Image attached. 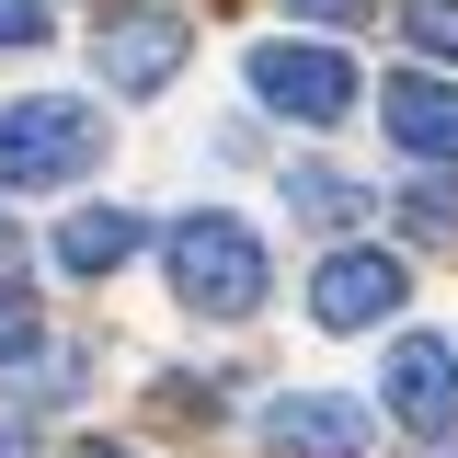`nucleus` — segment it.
Here are the masks:
<instances>
[{
	"mask_svg": "<svg viewBox=\"0 0 458 458\" xmlns=\"http://www.w3.org/2000/svg\"><path fill=\"white\" fill-rule=\"evenodd\" d=\"M161 276L183 310H207V321H241L252 298H264V241L241 218H218V207H183V218L161 229Z\"/></svg>",
	"mask_w": 458,
	"mask_h": 458,
	"instance_id": "nucleus-1",
	"label": "nucleus"
},
{
	"mask_svg": "<svg viewBox=\"0 0 458 458\" xmlns=\"http://www.w3.org/2000/svg\"><path fill=\"white\" fill-rule=\"evenodd\" d=\"M104 161V114L57 104V92H23L0 104V183H69V172Z\"/></svg>",
	"mask_w": 458,
	"mask_h": 458,
	"instance_id": "nucleus-2",
	"label": "nucleus"
},
{
	"mask_svg": "<svg viewBox=\"0 0 458 458\" xmlns=\"http://www.w3.org/2000/svg\"><path fill=\"white\" fill-rule=\"evenodd\" d=\"M241 81H252V104L298 114V126H333V114H355V92H367L344 47H298V35L252 47V57H241Z\"/></svg>",
	"mask_w": 458,
	"mask_h": 458,
	"instance_id": "nucleus-3",
	"label": "nucleus"
},
{
	"mask_svg": "<svg viewBox=\"0 0 458 458\" xmlns=\"http://www.w3.org/2000/svg\"><path fill=\"white\" fill-rule=\"evenodd\" d=\"M264 447L276 458H367L378 447V412L344 390H286L276 412H264Z\"/></svg>",
	"mask_w": 458,
	"mask_h": 458,
	"instance_id": "nucleus-4",
	"label": "nucleus"
},
{
	"mask_svg": "<svg viewBox=\"0 0 458 458\" xmlns=\"http://www.w3.org/2000/svg\"><path fill=\"white\" fill-rule=\"evenodd\" d=\"M183 47H195V35H183L172 12H104V23H92V69H104L114 92H161L172 69H183Z\"/></svg>",
	"mask_w": 458,
	"mask_h": 458,
	"instance_id": "nucleus-5",
	"label": "nucleus"
},
{
	"mask_svg": "<svg viewBox=\"0 0 458 458\" xmlns=\"http://www.w3.org/2000/svg\"><path fill=\"white\" fill-rule=\"evenodd\" d=\"M401 264L390 252H333V264H321V286H310V321H321V333H378V321H390L401 310Z\"/></svg>",
	"mask_w": 458,
	"mask_h": 458,
	"instance_id": "nucleus-6",
	"label": "nucleus"
},
{
	"mask_svg": "<svg viewBox=\"0 0 458 458\" xmlns=\"http://www.w3.org/2000/svg\"><path fill=\"white\" fill-rule=\"evenodd\" d=\"M378 390H390V412L412 424V436H447V424H458V344L401 333V344H390V378H378Z\"/></svg>",
	"mask_w": 458,
	"mask_h": 458,
	"instance_id": "nucleus-7",
	"label": "nucleus"
},
{
	"mask_svg": "<svg viewBox=\"0 0 458 458\" xmlns=\"http://www.w3.org/2000/svg\"><path fill=\"white\" fill-rule=\"evenodd\" d=\"M378 114H390V138L412 149V161H458V81H436V69H401L390 92H378Z\"/></svg>",
	"mask_w": 458,
	"mask_h": 458,
	"instance_id": "nucleus-8",
	"label": "nucleus"
},
{
	"mask_svg": "<svg viewBox=\"0 0 458 458\" xmlns=\"http://www.w3.org/2000/svg\"><path fill=\"white\" fill-rule=\"evenodd\" d=\"M138 241H149V229L126 218V207H81V218H57V264H69V276H114Z\"/></svg>",
	"mask_w": 458,
	"mask_h": 458,
	"instance_id": "nucleus-9",
	"label": "nucleus"
},
{
	"mask_svg": "<svg viewBox=\"0 0 458 458\" xmlns=\"http://www.w3.org/2000/svg\"><path fill=\"white\" fill-rule=\"evenodd\" d=\"M286 207H298L310 229H355V218H367V183L333 172V161H298V172H286Z\"/></svg>",
	"mask_w": 458,
	"mask_h": 458,
	"instance_id": "nucleus-10",
	"label": "nucleus"
},
{
	"mask_svg": "<svg viewBox=\"0 0 458 458\" xmlns=\"http://www.w3.org/2000/svg\"><path fill=\"white\" fill-rule=\"evenodd\" d=\"M35 344H47V310H35L23 286H0V367H23Z\"/></svg>",
	"mask_w": 458,
	"mask_h": 458,
	"instance_id": "nucleus-11",
	"label": "nucleus"
},
{
	"mask_svg": "<svg viewBox=\"0 0 458 458\" xmlns=\"http://www.w3.org/2000/svg\"><path fill=\"white\" fill-rule=\"evenodd\" d=\"M401 35H412L424 57H447V69H458V0H412V12H401Z\"/></svg>",
	"mask_w": 458,
	"mask_h": 458,
	"instance_id": "nucleus-12",
	"label": "nucleus"
},
{
	"mask_svg": "<svg viewBox=\"0 0 458 458\" xmlns=\"http://www.w3.org/2000/svg\"><path fill=\"white\" fill-rule=\"evenodd\" d=\"M401 218L424 229V241H447V229H458V183H412V195H401Z\"/></svg>",
	"mask_w": 458,
	"mask_h": 458,
	"instance_id": "nucleus-13",
	"label": "nucleus"
},
{
	"mask_svg": "<svg viewBox=\"0 0 458 458\" xmlns=\"http://www.w3.org/2000/svg\"><path fill=\"white\" fill-rule=\"evenodd\" d=\"M47 35V0H0V47H35Z\"/></svg>",
	"mask_w": 458,
	"mask_h": 458,
	"instance_id": "nucleus-14",
	"label": "nucleus"
},
{
	"mask_svg": "<svg viewBox=\"0 0 458 458\" xmlns=\"http://www.w3.org/2000/svg\"><path fill=\"white\" fill-rule=\"evenodd\" d=\"M298 12H310V23H355L367 0H298Z\"/></svg>",
	"mask_w": 458,
	"mask_h": 458,
	"instance_id": "nucleus-15",
	"label": "nucleus"
},
{
	"mask_svg": "<svg viewBox=\"0 0 458 458\" xmlns=\"http://www.w3.org/2000/svg\"><path fill=\"white\" fill-rule=\"evenodd\" d=\"M81 458H114V447H81Z\"/></svg>",
	"mask_w": 458,
	"mask_h": 458,
	"instance_id": "nucleus-16",
	"label": "nucleus"
}]
</instances>
